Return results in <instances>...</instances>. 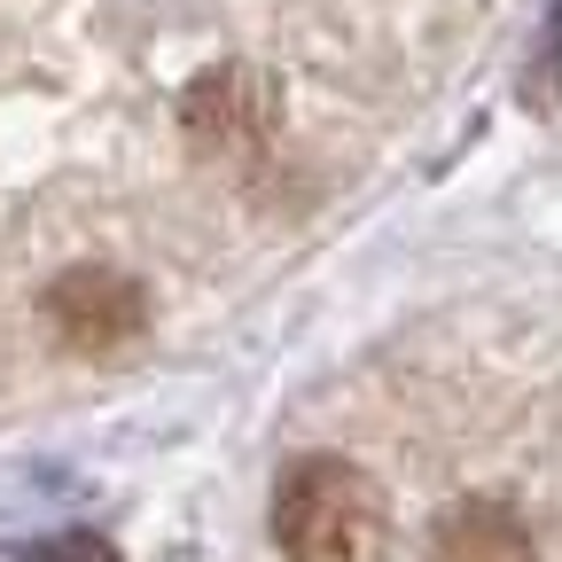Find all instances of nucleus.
<instances>
[{
  "label": "nucleus",
  "instance_id": "2",
  "mask_svg": "<svg viewBox=\"0 0 562 562\" xmlns=\"http://www.w3.org/2000/svg\"><path fill=\"white\" fill-rule=\"evenodd\" d=\"M47 328L70 344V351H87V360H102V351L133 344L140 321H149V297H140V281L117 273V266H70L47 281V297H40Z\"/></svg>",
  "mask_w": 562,
  "mask_h": 562
},
{
  "label": "nucleus",
  "instance_id": "3",
  "mask_svg": "<svg viewBox=\"0 0 562 562\" xmlns=\"http://www.w3.org/2000/svg\"><path fill=\"white\" fill-rule=\"evenodd\" d=\"M438 562H531V524L501 501H461L438 524Z\"/></svg>",
  "mask_w": 562,
  "mask_h": 562
},
{
  "label": "nucleus",
  "instance_id": "1",
  "mask_svg": "<svg viewBox=\"0 0 562 562\" xmlns=\"http://www.w3.org/2000/svg\"><path fill=\"white\" fill-rule=\"evenodd\" d=\"M273 539L290 562H368L383 539V492L336 453L290 461L273 484Z\"/></svg>",
  "mask_w": 562,
  "mask_h": 562
}]
</instances>
